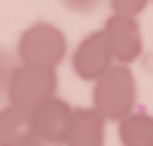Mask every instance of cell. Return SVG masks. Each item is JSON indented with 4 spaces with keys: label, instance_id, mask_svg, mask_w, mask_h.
Listing matches in <instances>:
<instances>
[{
    "label": "cell",
    "instance_id": "1",
    "mask_svg": "<svg viewBox=\"0 0 153 146\" xmlns=\"http://www.w3.org/2000/svg\"><path fill=\"white\" fill-rule=\"evenodd\" d=\"M139 96L136 77L131 67L112 65L91 89V108L105 122H120L129 112H134Z\"/></svg>",
    "mask_w": 153,
    "mask_h": 146
},
{
    "label": "cell",
    "instance_id": "2",
    "mask_svg": "<svg viewBox=\"0 0 153 146\" xmlns=\"http://www.w3.org/2000/svg\"><path fill=\"white\" fill-rule=\"evenodd\" d=\"M65 57H67V36L57 24L48 19L29 24L17 38V62L22 65L57 69Z\"/></svg>",
    "mask_w": 153,
    "mask_h": 146
},
{
    "label": "cell",
    "instance_id": "3",
    "mask_svg": "<svg viewBox=\"0 0 153 146\" xmlns=\"http://www.w3.org/2000/svg\"><path fill=\"white\" fill-rule=\"evenodd\" d=\"M53 96H57V69L19 62L10 77L5 98H7V103L31 112Z\"/></svg>",
    "mask_w": 153,
    "mask_h": 146
},
{
    "label": "cell",
    "instance_id": "4",
    "mask_svg": "<svg viewBox=\"0 0 153 146\" xmlns=\"http://www.w3.org/2000/svg\"><path fill=\"white\" fill-rule=\"evenodd\" d=\"M72 112L74 108L60 96H53L45 103H41L36 110H31L33 139L41 141L43 146H65L72 124Z\"/></svg>",
    "mask_w": 153,
    "mask_h": 146
},
{
    "label": "cell",
    "instance_id": "5",
    "mask_svg": "<svg viewBox=\"0 0 153 146\" xmlns=\"http://www.w3.org/2000/svg\"><path fill=\"white\" fill-rule=\"evenodd\" d=\"M105 43L112 53L115 65H124L131 67L141 53H143V34L136 19L131 17H120V14H110L105 19V24L100 26Z\"/></svg>",
    "mask_w": 153,
    "mask_h": 146
},
{
    "label": "cell",
    "instance_id": "6",
    "mask_svg": "<svg viewBox=\"0 0 153 146\" xmlns=\"http://www.w3.org/2000/svg\"><path fill=\"white\" fill-rule=\"evenodd\" d=\"M112 65H115V60H112V53H110V48H108L105 36H103L100 29L86 34L76 43V48L72 53V72L81 81L96 84Z\"/></svg>",
    "mask_w": 153,
    "mask_h": 146
},
{
    "label": "cell",
    "instance_id": "7",
    "mask_svg": "<svg viewBox=\"0 0 153 146\" xmlns=\"http://www.w3.org/2000/svg\"><path fill=\"white\" fill-rule=\"evenodd\" d=\"M105 120L91 108H74L65 146H105Z\"/></svg>",
    "mask_w": 153,
    "mask_h": 146
},
{
    "label": "cell",
    "instance_id": "8",
    "mask_svg": "<svg viewBox=\"0 0 153 146\" xmlns=\"http://www.w3.org/2000/svg\"><path fill=\"white\" fill-rule=\"evenodd\" d=\"M29 139H33L31 112L12 103L2 105L0 108V146H19Z\"/></svg>",
    "mask_w": 153,
    "mask_h": 146
},
{
    "label": "cell",
    "instance_id": "9",
    "mask_svg": "<svg viewBox=\"0 0 153 146\" xmlns=\"http://www.w3.org/2000/svg\"><path fill=\"white\" fill-rule=\"evenodd\" d=\"M117 136L122 146H153V115L143 110L129 112L117 122Z\"/></svg>",
    "mask_w": 153,
    "mask_h": 146
},
{
    "label": "cell",
    "instance_id": "10",
    "mask_svg": "<svg viewBox=\"0 0 153 146\" xmlns=\"http://www.w3.org/2000/svg\"><path fill=\"white\" fill-rule=\"evenodd\" d=\"M148 2H151V0H108V7H110L112 14L136 19V17L148 7Z\"/></svg>",
    "mask_w": 153,
    "mask_h": 146
},
{
    "label": "cell",
    "instance_id": "11",
    "mask_svg": "<svg viewBox=\"0 0 153 146\" xmlns=\"http://www.w3.org/2000/svg\"><path fill=\"white\" fill-rule=\"evenodd\" d=\"M17 65H19L17 57L5 45H0V98L7 96V84H10V77H12V72H14Z\"/></svg>",
    "mask_w": 153,
    "mask_h": 146
},
{
    "label": "cell",
    "instance_id": "12",
    "mask_svg": "<svg viewBox=\"0 0 153 146\" xmlns=\"http://www.w3.org/2000/svg\"><path fill=\"white\" fill-rule=\"evenodd\" d=\"M62 5H65L69 12L91 14V12H96V10L103 5V0H62Z\"/></svg>",
    "mask_w": 153,
    "mask_h": 146
},
{
    "label": "cell",
    "instance_id": "13",
    "mask_svg": "<svg viewBox=\"0 0 153 146\" xmlns=\"http://www.w3.org/2000/svg\"><path fill=\"white\" fill-rule=\"evenodd\" d=\"M19 146H43V144L36 141V139H29V141H24V144H19Z\"/></svg>",
    "mask_w": 153,
    "mask_h": 146
},
{
    "label": "cell",
    "instance_id": "14",
    "mask_svg": "<svg viewBox=\"0 0 153 146\" xmlns=\"http://www.w3.org/2000/svg\"><path fill=\"white\" fill-rule=\"evenodd\" d=\"M151 2H153V0H151Z\"/></svg>",
    "mask_w": 153,
    "mask_h": 146
}]
</instances>
